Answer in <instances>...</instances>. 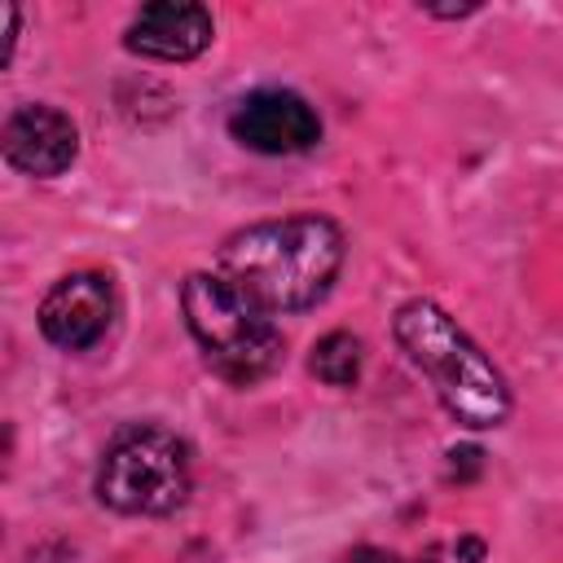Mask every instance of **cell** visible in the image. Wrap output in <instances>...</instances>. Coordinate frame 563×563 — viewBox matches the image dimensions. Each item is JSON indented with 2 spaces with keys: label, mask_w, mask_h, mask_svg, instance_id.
I'll use <instances>...</instances> for the list:
<instances>
[{
  "label": "cell",
  "mask_w": 563,
  "mask_h": 563,
  "mask_svg": "<svg viewBox=\"0 0 563 563\" xmlns=\"http://www.w3.org/2000/svg\"><path fill=\"white\" fill-rule=\"evenodd\" d=\"M343 264V233L321 216L264 220L220 246V277L264 312H299L325 299Z\"/></svg>",
  "instance_id": "cell-1"
},
{
  "label": "cell",
  "mask_w": 563,
  "mask_h": 563,
  "mask_svg": "<svg viewBox=\"0 0 563 563\" xmlns=\"http://www.w3.org/2000/svg\"><path fill=\"white\" fill-rule=\"evenodd\" d=\"M396 339L409 361L431 378L440 405L466 427H497L510 413V391L497 365L457 330V321L431 303L409 299L396 312Z\"/></svg>",
  "instance_id": "cell-2"
},
{
  "label": "cell",
  "mask_w": 563,
  "mask_h": 563,
  "mask_svg": "<svg viewBox=\"0 0 563 563\" xmlns=\"http://www.w3.org/2000/svg\"><path fill=\"white\" fill-rule=\"evenodd\" d=\"M180 308L189 334L220 378L246 387L282 361V330L273 325V312L251 303L220 273H194L180 290Z\"/></svg>",
  "instance_id": "cell-3"
},
{
  "label": "cell",
  "mask_w": 563,
  "mask_h": 563,
  "mask_svg": "<svg viewBox=\"0 0 563 563\" xmlns=\"http://www.w3.org/2000/svg\"><path fill=\"white\" fill-rule=\"evenodd\" d=\"M97 493L119 515H167L189 493L185 444L163 427H128L110 440Z\"/></svg>",
  "instance_id": "cell-4"
},
{
  "label": "cell",
  "mask_w": 563,
  "mask_h": 563,
  "mask_svg": "<svg viewBox=\"0 0 563 563\" xmlns=\"http://www.w3.org/2000/svg\"><path fill=\"white\" fill-rule=\"evenodd\" d=\"M229 132L255 154H303L317 145L321 123H317V110L299 92L260 88L233 106Z\"/></svg>",
  "instance_id": "cell-5"
},
{
  "label": "cell",
  "mask_w": 563,
  "mask_h": 563,
  "mask_svg": "<svg viewBox=\"0 0 563 563\" xmlns=\"http://www.w3.org/2000/svg\"><path fill=\"white\" fill-rule=\"evenodd\" d=\"M114 321V286L106 273H70L40 303V330L66 352L92 347Z\"/></svg>",
  "instance_id": "cell-6"
},
{
  "label": "cell",
  "mask_w": 563,
  "mask_h": 563,
  "mask_svg": "<svg viewBox=\"0 0 563 563\" xmlns=\"http://www.w3.org/2000/svg\"><path fill=\"white\" fill-rule=\"evenodd\" d=\"M0 145H4L9 167L26 172V176H57L75 163L79 132L53 106H22V110L9 114Z\"/></svg>",
  "instance_id": "cell-7"
},
{
  "label": "cell",
  "mask_w": 563,
  "mask_h": 563,
  "mask_svg": "<svg viewBox=\"0 0 563 563\" xmlns=\"http://www.w3.org/2000/svg\"><path fill=\"white\" fill-rule=\"evenodd\" d=\"M211 44V13L185 0L145 4L128 26V48L158 62H189Z\"/></svg>",
  "instance_id": "cell-8"
},
{
  "label": "cell",
  "mask_w": 563,
  "mask_h": 563,
  "mask_svg": "<svg viewBox=\"0 0 563 563\" xmlns=\"http://www.w3.org/2000/svg\"><path fill=\"white\" fill-rule=\"evenodd\" d=\"M312 374L321 378V383H330V387H352L356 383V374H361V343L352 339V334H343V330H334V334H325L317 347H312Z\"/></svg>",
  "instance_id": "cell-9"
},
{
  "label": "cell",
  "mask_w": 563,
  "mask_h": 563,
  "mask_svg": "<svg viewBox=\"0 0 563 563\" xmlns=\"http://www.w3.org/2000/svg\"><path fill=\"white\" fill-rule=\"evenodd\" d=\"M347 563H400V559H396V554H387V550L361 545V550H352V554H347Z\"/></svg>",
  "instance_id": "cell-10"
}]
</instances>
